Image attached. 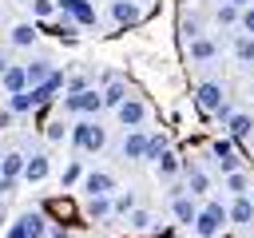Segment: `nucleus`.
<instances>
[{"instance_id":"a211bd4d","label":"nucleus","mask_w":254,"mask_h":238,"mask_svg":"<svg viewBox=\"0 0 254 238\" xmlns=\"http://www.w3.org/2000/svg\"><path fill=\"white\" fill-rule=\"evenodd\" d=\"M226 218H230V222H250V218H254V202H250L246 194H242V198H234V202H230V210H226Z\"/></svg>"},{"instance_id":"20e7f679","label":"nucleus","mask_w":254,"mask_h":238,"mask_svg":"<svg viewBox=\"0 0 254 238\" xmlns=\"http://www.w3.org/2000/svg\"><path fill=\"white\" fill-rule=\"evenodd\" d=\"M99 107H103V95H99L95 87L64 95V111H71V115H91V111H99Z\"/></svg>"},{"instance_id":"a19ab883","label":"nucleus","mask_w":254,"mask_h":238,"mask_svg":"<svg viewBox=\"0 0 254 238\" xmlns=\"http://www.w3.org/2000/svg\"><path fill=\"white\" fill-rule=\"evenodd\" d=\"M0 222H4V214H0Z\"/></svg>"},{"instance_id":"9d476101","label":"nucleus","mask_w":254,"mask_h":238,"mask_svg":"<svg viewBox=\"0 0 254 238\" xmlns=\"http://www.w3.org/2000/svg\"><path fill=\"white\" fill-rule=\"evenodd\" d=\"M56 75V67L48 63V60H36V63H24V79H28V87H40V83H48Z\"/></svg>"},{"instance_id":"6e6552de","label":"nucleus","mask_w":254,"mask_h":238,"mask_svg":"<svg viewBox=\"0 0 254 238\" xmlns=\"http://www.w3.org/2000/svg\"><path fill=\"white\" fill-rule=\"evenodd\" d=\"M0 83H4V91H8V95L28 91V79H24V67H20V63H8V67L0 71Z\"/></svg>"},{"instance_id":"ea45409f","label":"nucleus","mask_w":254,"mask_h":238,"mask_svg":"<svg viewBox=\"0 0 254 238\" xmlns=\"http://www.w3.org/2000/svg\"><path fill=\"white\" fill-rule=\"evenodd\" d=\"M226 4H234V8H246V4H254V0H226Z\"/></svg>"},{"instance_id":"b1692460","label":"nucleus","mask_w":254,"mask_h":238,"mask_svg":"<svg viewBox=\"0 0 254 238\" xmlns=\"http://www.w3.org/2000/svg\"><path fill=\"white\" fill-rule=\"evenodd\" d=\"M210 56H214V44L202 40V36H194L190 40V60H210Z\"/></svg>"},{"instance_id":"f704fd0d","label":"nucleus","mask_w":254,"mask_h":238,"mask_svg":"<svg viewBox=\"0 0 254 238\" xmlns=\"http://www.w3.org/2000/svg\"><path fill=\"white\" fill-rule=\"evenodd\" d=\"M44 135H48L52 143H56V139H64V123H48V131H44Z\"/></svg>"},{"instance_id":"1a4fd4ad","label":"nucleus","mask_w":254,"mask_h":238,"mask_svg":"<svg viewBox=\"0 0 254 238\" xmlns=\"http://www.w3.org/2000/svg\"><path fill=\"white\" fill-rule=\"evenodd\" d=\"M115 111H119V123H123V127H131V131H135V127L143 123V115H147V107H143L139 99H123Z\"/></svg>"},{"instance_id":"2eb2a0df","label":"nucleus","mask_w":254,"mask_h":238,"mask_svg":"<svg viewBox=\"0 0 254 238\" xmlns=\"http://www.w3.org/2000/svg\"><path fill=\"white\" fill-rule=\"evenodd\" d=\"M171 206H175V218H179V222H194V214H198V206H194L190 194H183V190H175V202H171Z\"/></svg>"},{"instance_id":"423d86ee","label":"nucleus","mask_w":254,"mask_h":238,"mask_svg":"<svg viewBox=\"0 0 254 238\" xmlns=\"http://www.w3.org/2000/svg\"><path fill=\"white\" fill-rule=\"evenodd\" d=\"M83 190H87L91 198H107V194L115 190V178H111V175H103V171H91V175L83 178Z\"/></svg>"},{"instance_id":"4468645a","label":"nucleus","mask_w":254,"mask_h":238,"mask_svg":"<svg viewBox=\"0 0 254 238\" xmlns=\"http://www.w3.org/2000/svg\"><path fill=\"white\" fill-rule=\"evenodd\" d=\"M24 178H28V182H44V178H48V155H32V159L24 163Z\"/></svg>"},{"instance_id":"f3484780","label":"nucleus","mask_w":254,"mask_h":238,"mask_svg":"<svg viewBox=\"0 0 254 238\" xmlns=\"http://www.w3.org/2000/svg\"><path fill=\"white\" fill-rule=\"evenodd\" d=\"M250 127H254V123H250V115H246V111H234V115L226 119L230 139H246V135H250Z\"/></svg>"},{"instance_id":"393cba45","label":"nucleus","mask_w":254,"mask_h":238,"mask_svg":"<svg viewBox=\"0 0 254 238\" xmlns=\"http://www.w3.org/2000/svg\"><path fill=\"white\" fill-rule=\"evenodd\" d=\"M234 56H238L242 63H254V36H238V44H234Z\"/></svg>"},{"instance_id":"f03ea898","label":"nucleus","mask_w":254,"mask_h":238,"mask_svg":"<svg viewBox=\"0 0 254 238\" xmlns=\"http://www.w3.org/2000/svg\"><path fill=\"white\" fill-rule=\"evenodd\" d=\"M71 143H75L79 151H99V147L107 143V135H103V127H95L91 119H79V123L71 127Z\"/></svg>"},{"instance_id":"7ed1b4c3","label":"nucleus","mask_w":254,"mask_h":238,"mask_svg":"<svg viewBox=\"0 0 254 238\" xmlns=\"http://www.w3.org/2000/svg\"><path fill=\"white\" fill-rule=\"evenodd\" d=\"M222 222H226V210H222V202H206V206L194 214V230H198L202 238H214V234L222 230Z\"/></svg>"},{"instance_id":"e433bc0d","label":"nucleus","mask_w":254,"mask_h":238,"mask_svg":"<svg viewBox=\"0 0 254 238\" xmlns=\"http://www.w3.org/2000/svg\"><path fill=\"white\" fill-rule=\"evenodd\" d=\"M12 123V111H0V127H8Z\"/></svg>"},{"instance_id":"f8f14e48","label":"nucleus","mask_w":254,"mask_h":238,"mask_svg":"<svg viewBox=\"0 0 254 238\" xmlns=\"http://www.w3.org/2000/svg\"><path fill=\"white\" fill-rule=\"evenodd\" d=\"M210 151H214V159H218V167H222L226 175H234V171H238V155H234V147H230L226 139L210 143Z\"/></svg>"},{"instance_id":"9b49d317","label":"nucleus","mask_w":254,"mask_h":238,"mask_svg":"<svg viewBox=\"0 0 254 238\" xmlns=\"http://www.w3.org/2000/svg\"><path fill=\"white\" fill-rule=\"evenodd\" d=\"M24 155L20 151H8V155H0V175L8 178V182H16V178H24Z\"/></svg>"},{"instance_id":"4be33fe9","label":"nucleus","mask_w":254,"mask_h":238,"mask_svg":"<svg viewBox=\"0 0 254 238\" xmlns=\"http://www.w3.org/2000/svg\"><path fill=\"white\" fill-rule=\"evenodd\" d=\"M123 99H131V95H127V87H123V83L115 79V83H111V87L103 91V107H119Z\"/></svg>"},{"instance_id":"c9c22d12","label":"nucleus","mask_w":254,"mask_h":238,"mask_svg":"<svg viewBox=\"0 0 254 238\" xmlns=\"http://www.w3.org/2000/svg\"><path fill=\"white\" fill-rule=\"evenodd\" d=\"M238 20H242V28H246V32H250V36H254V8H246V12H242V16H238Z\"/></svg>"},{"instance_id":"2f4dec72","label":"nucleus","mask_w":254,"mask_h":238,"mask_svg":"<svg viewBox=\"0 0 254 238\" xmlns=\"http://www.w3.org/2000/svg\"><path fill=\"white\" fill-rule=\"evenodd\" d=\"M32 12H36L40 20H48V16L56 12V4H52V0H32Z\"/></svg>"},{"instance_id":"39448f33","label":"nucleus","mask_w":254,"mask_h":238,"mask_svg":"<svg viewBox=\"0 0 254 238\" xmlns=\"http://www.w3.org/2000/svg\"><path fill=\"white\" fill-rule=\"evenodd\" d=\"M194 99H198V107H202V111H218V107L226 103V91H222L218 83H198Z\"/></svg>"},{"instance_id":"6ab92c4d","label":"nucleus","mask_w":254,"mask_h":238,"mask_svg":"<svg viewBox=\"0 0 254 238\" xmlns=\"http://www.w3.org/2000/svg\"><path fill=\"white\" fill-rule=\"evenodd\" d=\"M111 16H115L119 24H135V20H139V4H131V0H115V4H111Z\"/></svg>"},{"instance_id":"79ce46f5","label":"nucleus","mask_w":254,"mask_h":238,"mask_svg":"<svg viewBox=\"0 0 254 238\" xmlns=\"http://www.w3.org/2000/svg\"><path fill=\"white\" fill-rule=\"evenodd\" d=\"M250 202H254V198H250Z\"/></svg>"},{"instance_id":"72a5a7b5","label":"nucleus","mask_w":254,"mask_h":238,"mask_svg":"<svg viewBox=\"0 0 254 238\" xmlns=\"http://www.w3.org/2000/svg\"><path fill=\"white\" fill-rule=\"evenodd\" d=\"M79 171H83V167H79V163H75V159H71V163H67V167H64V186H71V182H75V178H79Z\"/></svg>"},{"instance_id":"0eeeda50","label":"nucleus","mask_w":254,"mask_h":238,"mask_svg":"<svg viewBox=\"0 0 254 238\" xmlns=\"http://www.w3.org/2000/svg\"><path fill=\"white\" fill-rule=\"evenodd\" d=\"M60 4V12H67L75 24H95V8L87 4V0H56Z\"/></svg>"},{"instance_id":"dca6fc26","label":"nucleus","mask_w":254,"mask_h":238,"mask_svg":"<svg viewBox=\"0 0 254 238\" xmlns=\"http://www.w3.org/2000/svg\"><path fill=\"white\" fill-rule=\"evenodd\" d=\"M60 87H64V75H60V71H56V75H52V79H48V83H40V87H28V91H32V99H36V103H40V107H44V103H48V99H52V91H60Z\"/></svg>"},{"instance_id":"5701e85b","label":"nucleus","mask_w":254,"mask_h":238,"mask_svg":"<svg viewBox=\"0 0 254 238\" xmlns=\"http://www.w3.org/2000/svg\"><path fill=\"white\" fill-rule=\"evenodd\" d=\"M32 107H40L36 99H32V91H20V95H8V111L16 115V111H32Z\"/></svg>"},{"instance_id":"7c9ffc66","label":"nucleus","mask_w":254,"mask_h":238,"mask_svg":"<svg viewBox=\"0 0 254 238\" xmlns=\"http://www.w3.org/2000/svg\"><path fill=\"white\" fill-rule=\"evenodd\" d=\"M127 222H131V230H151V214L147 210H131Z\"/></svg>"},{"instance_id":"c756f323","label":"nucleus","mask_w":254,"mask_h":238,"mask_svg":"<svg viewBox=\"0 0 254 238\" xmlns=\"http://www.w3.org/2000/svg\"><path fill=\"white\" fill-rule=\"evenodd\" d=\"M111 210H115V214H131V210H135V194H131V190L119 194V198L111 202Z\"/></svg>"},{"instance_id":"c85d7f7f","label":"nucleus","mask_w":254,"mask_h":238,"mask_svg":"<svg viewBox=\"0 0 254 238\" xmlns=\"http://www.w3.org/2000/svg\"><path fill=\"white\" fill-rule=\"evenodd\" d=\"M87 214H91V218H107V214H111V198H91V202H87Z\"/></svg>"},{"instance_id":"a878e982","label":"nucleus","mask_w":254,"mask_h":238,"mask_svg":"<svg viewBox=\"0 0 254 238\" xmlns=\"http://www.w3.org/2000/svg\"><path fill=\"white\" fill-rule=\"evenodd\" d=\"M32 40H36V28H32V24H16V28H12V44H20V48H28Z\"/></svg>"},{"instance_id":"aec40b11","label":"nucleus","mask_w":254,"mask_h":238,"mask_svg":"<svg viewBox=\"0 0 254 238\" xmlns=\"http://www.w3.org/2000/svg\"><path fill=\"white\" fill-rule=\"evenodd\" d=\"M206 186H210V178H206L198 167H190V163H187V190H190V194H202Z\"/></svg>"},{"instance_id":"4c0bfd02","label":"nucleus","mask_w":254,"mask_h":238,"mask_svg":"<svg viewBox=\"0 0 254 238\" xmlns=\"http://www.w3.org/2000/svg\"><path fill=\"white\" fill-rule=\"evenodd\" d=\"M8 190H12V182H8L4 175H0V194H8Z\"/></svg>"},{"instance_id":"58836bf2","label":"nucleus","mask_w":254,"mask_h":238,"mask_svg":"<svg viewBox=\"0 0 254 238\" xmlns=\"http://www.w3.org/2000/svg\"><path fill=\"white\" fill-rule=\"evenodd\" d=\"M52 238H71V234H67L64 226H60V230H52Z\"/></svg>"},{"instance_id":"bb28decb","label":"nucleus","mask_w":254,"mask_h":238,"mask_svg":"<svg viewBox=\"0 0 254 238\" xmlns=\"http://www.w3.org/2000/svg\"><path fill=\"white\" fill-rule=\"evenodd\" d=\"M226 190H234V194H238V198H242V194H246V190H250V178H246V175H242V171H234V175H226Z\"/></svg>"},{"instance_id":"ddd939ff","label":"nucleus","mask_w":254,"mask_h":238,"mask_svg":"<svg viewBox=\"0 0 254 238\" xmlns=\"http://www.w3.org/2000/svg\"><path fill=\"white\" fill-rule=\"evenodd\" d=\"M119 151H123V159H143V151H147V135H143V131H127Z\"/></svg>"},{"instance_id":"473e14b6","label":"nucleus","mask_w":254,"mask_h":238,"mask_svg":"<svg viewBox=\"0 0 254 238\" xmlns=\"http://www.w3.org/2000/svg\"><path fill=\"white\" fill-rule=\"evenodd\" d=\"M234 20H238V8L234 4H222L218 8V24H234Z\"/></svg>"},{"instance_id":"412c9836","label":"nucleus","mask_w":254,"mask_h":238,"mask_svg":"<svg viewBox=\"0 0 254 238\" xmlns=\"http://www.w3.org/2000/svg\"><path fill=\"white\" fill-rule=\"evenodd\" d=\"M163 155H167V139H163V135H147V151H143V159L159 163Z\"/></svg>"},{"instance_id":"f257e3e1","label":"nucleus","mask_w":254,"mask_h":238,"mask_svg":"<svg viewBox=\"0 0 254 238\" xmlns=\"http://www.w3.org/2000/svg\"><path fill=\"white\" fill-rule=\"evenodd\" d=\"M44 230H48V218H44L40 210H24L4 238H44Z\"/></svg>"},{"instance_id":"cd10ccee","label":"nucleus","mask_w":254,"mask_h":238,"mask_svg":"<svg viewBox=\"0 0 254 238\" xmlns=\"http://www.w3.org/2000/svg\"><path fill=\"white\" fill-rule=\"evenodd\" d=\"M179 167H183V163H179V155H171V151H167V155L159 159V175H163V178H171V175H179Z\"/></svg>"}]
</instances>
